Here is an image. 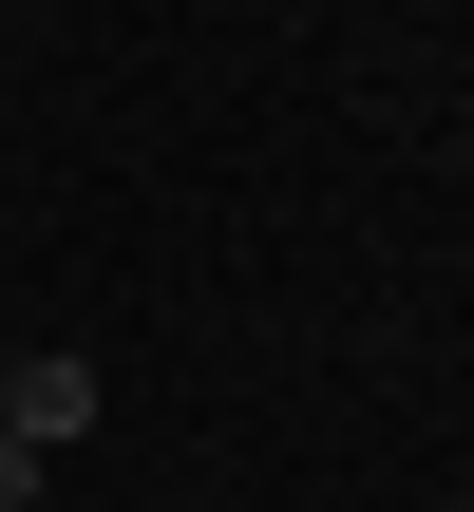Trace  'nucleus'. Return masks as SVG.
<instances>
[{"instance_id": "obj_1", "label": "nucleus", "mask_w": 474, "mask_h": 512, "mask_svg": "<svg viewBox=\"0 0 474 512\" xmlns=\"http://www.w3.org/2000/svg\"><path fill=\"white\" fill-rule=\"evenodd\" d=\"M0 437H19V456L95 437V361H19V380H0Z\"/></svg>"}, {"instance_id": "obj_2", "label": "nucleus", "mask_w": 474, "mask_h": 512, "mask_svg": "<svg viewBox=\"0 0 474 512\" xmlns=\"http://www.w3.org/2000/svg\"><path fill=\"white\" fill-rule=\"evenodd\" d=\"M0 512H38V456H19V437H0Z\"/></svg>"}, {"instance_id": "obj_3", "label": "nucleus", "mask_w": 474, "mask_h": 512, "mask_svg": "<svg viewBox=\"0 0 474 512\" xmlns=\"http://www.w3.org/2000/svg\"><path fill=\"white\" fill-rule=\"evenodd\" d=\"M0 380H19V342H0Z\"/></svg>"}]
</instances>
